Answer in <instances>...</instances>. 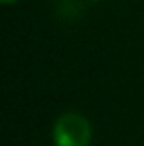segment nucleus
<instances>
[{"instance_id": "1", "label": "nucleus", "mask_w": 144, "mask_h": 146, "mask_svg": "<svg viewBox=\"0 0 144 146\" xmlns=\"http://www.w3.org/2000/svg\"><path fill=\"white\" fill-rule=\"evenodd\" d=\"M53 139L56 146H88L92 141L90 122L81 114L66 112L56 121Z\"/></svg>"}, {"instance_id": "2", "label": "nucleus", "mask_w": 144, "mask_h": 146, "mask_svg": "<svg viewBox=\"0 0 144 146\" xmlns=\"http://www.w3.org/2000/svg\"><path fill=\"white\" fill-rule=\"evenodd\" d=\"M3 5H9V3H15V2H19V0H0Z\"/></svg>"}]
</instances>
